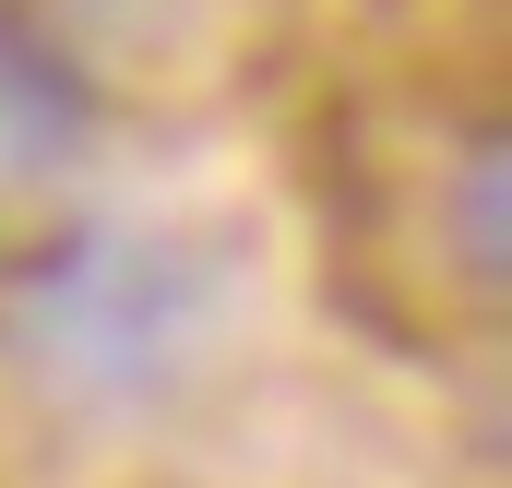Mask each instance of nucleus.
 Here are the masks:
<instances>
[{
  "instance_id": "1",
  "label": "nucleus",
  "mask_w": 512,
  "mask_h": 488,
  "mask_svg": "<svg viewBox=\"0 0 512 488\" xmlns=\"http://www.w3.org/2000/svg\"><path fill=\"white\" fill-rule=\"evenodd\" d=\"M393 143L382 96L346 120L334 167V250L358 274V298L405 334H489L501 322V120L489 96L441 131V96H405Z\"/></svg>"
},
{
  "instance_id": "2",
  "label": "nucleus",
  "mask_w": 512,
  "mask_h": 488,
  "mask_svg": "<svg viewBox=\"0 0 512 488\" xmlns=\"http://www.w3.org/2000/svg\"><path fill=\"white\" fill-rule=\"evenodd\" d=\"M191 334H203L191 262H167L143 239L48 250L36 286H24V358L72 405H155L179 381V358H191Z\"/></svg>"
},
{
  "instance_id": "3",
  "label": "nucleus",
  "mask_w": 512,
  "mask_h": 488,
  "mask_svg": "<svg viewBox=\"0 0 512 488\" xmlns=\"http://www.w3.org/2000/svg\"><path fill=\"white\" fill-rule=\"evenodd\" d=\"M96 143V96L60 72V48L0 0V215L12 203H48Z\"/></svg>"
}]
</instances>
